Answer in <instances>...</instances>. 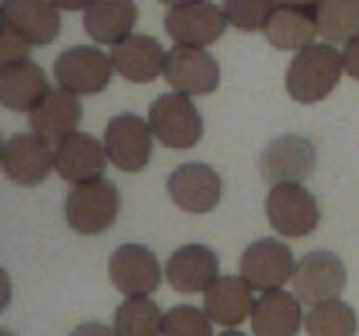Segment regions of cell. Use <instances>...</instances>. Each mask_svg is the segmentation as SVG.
I'll return each mask as SVG.
<instances>
[{"label": "cell", "mask_w": 359, "mask_h": 336, "mask_svg": "<svg viewBox=\"0 0 359 336\" xmlns=\"http://www.w3.org/2000/svg\"><path fill=\"white\" fill-rule=\"evenodd\" d=\"M301 300L290 291L274 289L254 302L252 332L254 336H297L301 330Z\"/></svg>", "instance_id": "cell-21"}, {"label": "cell", "mask_w": 359, "mask_h": 336, "mask_svg": "<svg viewBox=\"0 0 359 336\" xmlns=\"http://www.w3.org/2000/svg\"><path fill=\"white\" fill-rule=\"evenodd\" d=\"M115 70L133 83H151L164 74L166 52L162 43L149 34H130L126 41L115 45L110 54Z\"/></svg>", "instance_id": "cell-18"}, {"label": "cell", "mask_w": 359, "mask_h": 336, "mask_svg": "<svg viewBox=\"0 0 359 336\" xmlns=\"http://www.w3.org/2000/svg\"><path fill=\"white\" fill-rule=\"evenodd\" d=\"M164 78L180 94H209L220 85V67L213 56L202 48L175 45L166 52Z\"/></svg>", "instance_id": "cell-9"}, {"label": "cell", "mask_w": 359, "mask_h": 336, "mask_svg": "<svg viewBox=\"0 0 359 336\" xmlns=\"http://www.w3.org/2000/svg\"><path fill=\"white\" fill-rule=\"evenodd\" d=\"M218 272V253L205 244L180 246L166 262V280L175 291H182V294L207 291L220 278Z\"/></svg>", "instance_id": "cell-17"}, {"label": "cell", "mask_w": 359, "mask_h": 336, "mask_svg": "<svg viewBox=\"0 0 359 336\" xmlns=\"http://www.w3.org/2000/svg\"><path fill=\"white\" fill-rule=\"evenodd\" d=\"M344 72V56L330 43L310 45L292 59L285 88L299 104H317L328 97L339 83Z\"/></svg>", "instance_id": "cell-1"}, {"label": "cell", "mask_w": 359, "mask_h": 336, "mask_svg": "<svg viewBox=\"0 0 359 336\" xmlns=\"http://www.w3.org/2000/svg\"><path fill=\"white\" fill-rule=\"evenodd\" d=\"M3 25L32 45H50L61 31V14L52 0H3Z\"/></svg>", "instance_id": "cell-16"}, {"label": "cell", "mask_w": 359, "mask_h": 336, "mask_svg": "<svg viewBox=\"0 0 359 336\" xmlns=\"http://www.w3.org/2000/svg\"><path fill=\"white\" fill-rule=\"evenodd\" d=\"M108 274L123 296L144 298L162 283V267L157 255L142 244H121L110 255Z\"/></svg>", "instance_id": "cell-10"}, {"label": "cell", "mask_w": 359, "mask_h": 336, "mask_svg": "<svg viewBox=\"0 0 359 336\" xmlns=\"http://www.w3.org/2000/svg\"><path fill=\"white\" fill-rule=\"evenodd\" d=\"M162 336H213L211 318L194 305H177L164 314Z\"/></svg>", "instance_id": "cell-29"}, {"label": "cell", "mask_w": 359, "mask_h": 336, "mask_svg": "<svg viewBox=\"0 0 359 336\" xmlns=\"http://www.w3.org/2000/svg\"><path fill=\"white\" fill-rule=\"evenodd\" d=\"M168 195L187 213H209L222 197V179L209 164L189 162L168 177Z\"/></svg>", "instance_id": "cell-14"}, {"label": "cell", "mask_w": 359, "mask_h": 336, "mask_svg": "<svg viewBox=\"0 0 359 336\" xmlns=\"http://www.w3.org/2000/svg\"><path fill=\"white\" fill-rule=\"evenodd\" d=\"M317 168V148L301 134H280L261 155V177L265 184H301Z\"/></svg>", "instance_id": "cell-5"}, {"label": "cell", "mask_w": 359, "mask_h": 336, "mask_svg": "<svg viewBox=\"0 0 359 336\" xmlns=\"http://www.w3.org/2000/svg\"><path fill=\"white\" fill-rule=\"evenodd\" d=\"M48 92V76L34 61L27 59L0 67V104L5 108L32 112Z\"/></svg>", "instance_id": "cell-20"}, {"label": "cell", "mask_w": 359, "mask_h": 336, "mask_svg": "<svg viewBox=\"0 0 359 336\" xmlns=\"http://www.w3.org/2000/svg\"><path fill=\"white\" fill-rule=\"evenodd\" d=\"M70 336H117V334H115V328H108L104 323L93 321V323H83V325H79V328H74Z\"/></svg>", "instance_id": "cell-32"}, {"label": "cell", "mask_w": 359, "mask_h": 336, "mask_svg": "<svg viewBox=\"0 0 359 336\" xmlns=\"http://www.w3.org/2000/svg\"><path fill=\"white\" fill-rule=\"evenodd\" d=\"M344 70L348 76H353L355 81H359V38L351 41L344 50Z\"/></svg>", "instance_id": "cell-31"}, {"label": "cell", "mask_w": 359, "mask_h": 336, "mask_svg": "<svg viewBox=\"0 0 359 336\" xmlns=\"http://www.w3.org/2000/svg\"><path fill=\"white\" fill-rule=\"evenodd\" d=\"M32 43L27 38H22L20 34H16L9 27H0V63L9 65L16 61H27Z\"/></svg>", "instance_id": "cell-30"}, {"label": "cell", "mask_w": 359, "mask_h": 336, "mask_svg": "<svg viewBox=\"0 0 359 336\" xmlns=\"http://www.w3.org/2000/svg\"><path fill=\"white\" fill-rule=\"evenodd\" d=\"M137 14L135 0H95L83 14V27L101 45H119L133 34Z\"/></svg>", "instance_id": "cell-23"}, {"label": "cell", "mask_w": 359, "mask_h": 336, "mask_svg": "<svg viewBox=\"0 0 359 336\" xmlns=\"http://www.w3.org/2000/svg\"><path fill=\"white\" fill-rule=\"evenodd\" d=\"M224 27H227V16L209 0L173 7L164 18L168 36L175 45H187V48H207L222 36Z\"/></svg>", "instance_id": "cell-13"}, {"label": "cell", "mask_w": 359, "mask_h": 336, "mask_svg": "<svg viewBox=\"0 0 359 336\" xmlns=\"http://www.w3.org/2000/svg\"><path fill=\"white\" fill-rule=\"evenodd\" d=\"M112 59L90 45H74L59 54L54 76L63 90L72 94H97L106 90L112 78Z\"/></svg>", "instance_id": "cell-8"}, {"label": "cell", "mask_w": 359, "mask_h": 336, "mask_svg": "<svg viewBox=\"0 0 359 336\" xmlns=\"http://www.w3.org/2000/svg\"><path fill=\"white\" fill-rule=\"evenodd\" d=\"M317 25L330 45L359 38V0H323L317 7Z\"/></svg>", "instance_id": "cell-25"}, {"label": "cell", "mask_w": 359, "mask_h": 336, "mask_svg": "<svg viewBox=\"0 0 359 336\" xmlns=\"http://www.w3.org/2000/svg\"><path fill=\"white\" fill-rule=\"evenodd\" d=\"M306 330L310 336H355L357 314L339 298L325 300L306 314Z\"/></svg>", "instance_id": "cell-27"}, {"label": "cell", "mask_w": 359, "mask_h": 336, "mask_svg": "<svg viewBox=\"0 0 359 336\" xmlns=\"http://www.w3.org/2000/svg\"><path fill=\"white\" fill-rule=\"evenodd\" d=\"M121 209V197L115 182L93 179L76 184L65 197V218L70 229L81 235L104 233L115 224Z\"/></svg>", "instance_id": "cell-2"}, {"label": "cell", "mask_w": 359, "mask_h": 336, "mask_svg": "<svg viewBox=\"0 0 359 336\" xmlns=\"http://www.w3.org/2000/svg\"><path fill=\"white\" fill-rule=\"evenodd\" d=\"M162 5H168V7H182V5H191V3H198V0H160Z\"/></svg>", "instance_id": "cell-35"}, {"label": "cell", "mask_w": 359, "mask_h": 336, "mask_svg": "<svg viewBox=\"0 0 359 336\" xmlns=\"http://www.w3.org/2000/svg\"><path fill=\"white\" fill-rule=\"evenodd\" d=\"M319 34L317 9L303 7H276L274 16L265 25V38L276 50H306L314 45V36Z\"/></svg>", "instance_id": "cell-24"}, {"label": "cell", "mask_w": 359, "mask_h": 336, "mask_svg": "<svg viewBox=\"0 0 359 336\" xmlns=\"http://www.w3.org/2000/svg\"><path fill=\"white\" fill-rule=\"evenodd\" d=\"M108 160L123 173H140L151 162L153 130L151 123L133 112H123L108 121L104 130Z\"/></svg>", "instance_id": "cell-6"}, {"label": "cell", "mask_w": 359, "mask_h": 336, "mask_svg": "<svg viewBox=\"0 0 359 336\" xmlns=\"http://www.w3.org/2000/svg\"><path fill=\"white\" fill-rule=\"evenodd\" d=\"M81 117H83V106L76 99V94L67 92L63 88L56 90L50 88L45 99L29 112V126L34 132L52 144L76 132Z\"/></svg>", "instance_id": "cell-19"}, {"label": "cell", "mask_w": 359, "mask_h": 336, "mask_svg": "<svg viewBox=\"0 0 359 336\" xmlns=\"http://www.w3.org/2000/svg\"><path fill=\"white\" fill-rule=\"evenodd\" d=\"M346 265L332 251H310L301 258L294 267V294L306 305H319V302L339 298L346 289Z\"/></svg>", "instance_id": "cell-7"}, {"label": "cell", "mask_w": 359, "mask_h": 336, "mask_svg": "<svg viewBox=\"0 0 359 336\" xmlns=\"http://www.w3.org/2000/svg\"><path fill=\"white\" fill-rule=\"evenodd\" d=\"M224 16L243 31L265 29L276 11V0H224Z\"/></svg>", "instance_id": "cell-28"}, {"label": "cell", "mask_w": 359, "mask_h": 336, "mask_svg": "<svg viewBox=\"0 0 359 336\" xmlns=\"http://www.w3.org/2000/svg\"><path fill=\"white\" fill-rule=\"evenodd\" d=\"M280 7H303V9H317L323 0H276Z\"/></svg>", "instance_id": "cell-34"}, {"label": "cell", "mask_w": 359, "mask_h": 336, "mask_svg": "<svg viewBox=\"0 0 359 336\" xmlns=\"http://www.w3.org/2000/svg\"><path fill=\"white\" fill-rule=\"evenodd\" d=\"M106 146L88 132H72L56 144L54 168L67 182L83 184L99 179L106 171Z\"/></svg>", "instance_id": "cell-15"}, {"label": "cell", "mask_w": 359, "mask_h": 336, "mask_svg": "<svg viewBox=\"0 0 359 336\" xmlns=\"http://www.w3.org/2000/svg\"><path fill=\"white\" fill-rule=\"evenodd\" d=\"M52 3L59 7V9H65V11H76V9H88L90 5L95 3V0H52Z\"/></svg>", "instance_id": "cell-33"}, {"label": "cell", "mask_w": 359, "mask_h": 336, "mask_svg": "<svg viewBox=\"0 0 359 336\" xmlns=\"http://www.w3.org/2000/svg\"><path fill=\"white\" fill-rule=\"evenodd\" d=\"M254 302L252 287L243 276H220L205 291V314L224 328L241 325L247 316H252Z\"/></svg>", "instance_id": "cell-22"}, {"label": "cell", "mask_w": 359, "mask_h": 336, "mask_svg": "<svg viewBox=\"0 0 359 336\" xmlns=\"http://www.w3.org/2000/svg\"><path fill=\"white\" fill-rule=\"evenodd\" d=\"M162 312L149 298H128L115 312V334L117 336H160L162 334Z\"/></svg>", "instance_id": "cell-26"}, {"label": "cell", "mask_w": 359, "mask_h": 336, "mask_svg": "<svg viewBox=\"0 0 359 336\" xmlns=\"http://www.w3.org/2000/svg\"><path fill=\"white\" fill-rule=\"evenodd\" d=\"M3 171L18 186H36L54 168L52 144L36 132H20L3 144Z\"/></svg>", "instance_id": "cell-11"}, {"label": "cell", "mask_w": 359, "mask_h": 336, "mask_svg": "<svg viewBox=\"0 0 359 336\" xmlns=\"http://www.w3.org/2000/svg\"><path fill=\"white\" fill-rule=\"evenodd\" d=\"M265 213L272 229L287 238H303L319 227L321 211L306 186L280 184L265 197Z\"/></svg>", "instance_id": "cell-4"}, {"label": "cell", "mask_w": 359, "mask_h": 336, "mask_svg": "<svg viewBox=\"0 0 359 336\" xmlns=\"http://www.w3.org/2000/svg\"><path fill=\"white\" fill-rule=\"evenodd\" d=\"M294 255L290 246L274 238L256 240L241 258V274L252 289L274 291L294 276Z\"/></svg>", "instance_id": "cell-12"}, {"label": "cell", "mask_w": 359, "mask_h": 336, "mask_svg": "<svg viewBox=\"0 0 359 336\" xmlns=\"http://www.w3.org/2000/svg\"><path fill=\"white\" fill-rule=\"evenodd\" d=\"M149 123L160 144L173 150L194 148L205 132L200 110L187 94L180 92L157 97L149 110Z\"/></svg>", "instance_id": "cell-3"}, {"label": "cell", "mask_w": 359, "mask_h": 336, "mask_svg": "<svg viewBox=\"0 0 359 336\" xmlns=\"http://www.w3.org/2000/svg\"><path fill=\"white\" fill-rule=\"evenodd\" d=\"M218 336H245L243 332H233V330H227V332H222V334H218Z\"/></svg>", "instance_id": "cell-36"}]
</instances>
